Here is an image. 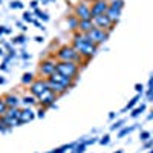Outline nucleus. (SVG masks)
Masks as SVG:
<instances>
[{
    "label": "nucleus",
    "mask_w": 153,
    "mask_h": 153,
    "mask_svg": "<svg viewBox=\"0 0 153 153\" xmlns=\"http://www.w3.org/2000/svg\"><path fill=\"white\" fill-rule=\"evenodd\" d=\"M72 46L78 51L80 55L86 60H91L95 52L98 51V45H95L92 40H89L87 35L80 32V31H76L74 34V40H72Z\"/></svg>",
    "instance_id": "1"
},
{
    "label": "nucleus",
    "mask_w": 153,
    "mask_h": 153,
    "mask_svg": "<svg viewBox=\"0 0 153 153\" xmlns=\"http://www.w3.org/2000/svg\"><path fill=\"white\" fill-rule=\"evenodd\" d=\"M55 58L58 61H74V63H80L83 61V57L80 55V52L76 51L74 46H61L57 52H55Z\"/></svg>",
    "instance_id": "2"
},
{
    "label": "nucleus",
    "mask_w": 153,
    "mask_h": 153,
    "mask_svg": "<svg viewBox=\"0 0 153 153\" xmlns=\"http://www.w3.org/2000/svg\"><path fill=\"white\" fill-rule=\"evenodd\" d=\"M57 72L75 80L80 72V66L78 63H74V61H57Z\"/></svg>",
    "instance_id": "3"
},
{
    "label": "nucleus",
    "mask_w": 153,
    "mask_h": 153,
    "mask_svg": "<svg viewBox=\"0 0 153 153\" xmlns=\"http://www.w3.org/2000/svg\"><path fill=\"white\" fill-rule=\"evenodd\" d=\"M29 87H31V89H29V91H31V95H34L35 98L42 97L45 92H48V91H49L48 78H38V80H35Z\"/></svg>",
    "instance_id": "4"
},
{
    "label": "nucleus",
    "mask_w": 153,
    "mask_h": 153,
    "mask_svg": "<svg viewBox=\"0 0 153 153\" xmlns=\"http://www.w3.org/2000/svg\"><path fill=\"white\" fill-rule=\"evenodd\" d=\"M75 16L80 20H92V11L89 2H78V5L75 6Z\"/></svg>",
    "instance_id": "5"
},
{
    "label": "nucleus",
    "mask_w": 153,
    "mask_h": 153,
    "mask_svg": "<svg viewBox=\"0 0 153 153\" xmlns=\"http://www.w3.org/2000/svg\"><path fill=\"white\" fill-rule=\"evenodd\" d=\"M89 40H92L95 45H101V43H104L107 38H109V32L104 31V29H100V28H94L91 32H87L86 34Z\"/></svg>",
    "instance_id": "6"
},
{
    "label": "nucleus",
    "mask_w": 153,
    "mask_h": 153,
    "mask_svg": "<svg viewBox=\"0 0 153 153\" xmlns=\"http://www.w3.org/2000/svg\"><path fill=\"white\" fill-rule=\"evenodd\" d=\"M94 25L95 28H100V29H104V31H112L113 28V22L110 20V17L107 14H101V16H95L94 19Z\"/></svg>",
    "instance_id": "7"
},
{
    "label": "nucleus",
    "mask_w": 153,
    "mask_h": 153,
    "mask_svg": "<svg viewBox=\"0 0 153 153\" xmlns=\"http://www.w3.org/2000/svg\"><path fill=\"white\" fill-rule=\"evenodd\" d=\"M40 74L45 76V78H49L54 72H57V61H52V60H45L40 63V68H38Z\"/></svg>",
    "instance_id": "8"
},
{
    "label": "nucleus",
    "mask_w": 153,
    "mask_h": 153,
    "mask_svg": "<svg viewBox=\"0 0 153 153\" xmlns=\"http://www.w3.org/2000/svg\"><path fill=\"white\" fill-rule=\"evenodd\" d=\"M91 11H92V19H94L95 16L106 14V12L109 11V2H107V0H97V2L92 3Z\"/></svg>",
    "instance_id": "9"
},
{
    "label": "nucleus",
    "mask_w": 153,
    "mask_h": 153,
    "mask_svg": "<svg viewBox=\"0 0 153 153\" xmlns=\"http://www.w3.org/2000/svg\"><path fill=\"white\" fill-rule=\"evenodd\" d=\"M48 80H52V81H55V83H60V84L65 86L66 89H69V87H72V86L75 84L74 78H71V76H66V75H63V74H60V72H54V74L48 78Z\"/></svg>",
    "instance_id": "10"
},
{
    "label": "nucleus",
    "mask_w": 153,
    "mask_h": 153,
    "mask_svg": "<svg viewBox=\"0 0 153 153\" xmlns=\"http://www.w3.org/2000/svg\"><path fill=\"white\" fill-rule=\"evenodd\" d=\"M37 100H38V103L42 104V107L48 109V107H52V106H54L55 100H57V95H55V94H54V92L49 89L48 92H45L42 97H38Z\"/></svg>",
    "instance_id": "11"
},
{
    "label": "nucleus",
    "mask_w": 153,
    "mask_h": 153,
    "mask_svg": "<svg viewBox=\"0 0 153 153\" xmlns=\"http://www.w3.org/2000/svg\"><path fill=\"white\" fill-rule=\"evenodd\" d=\"M48 86H49V89L52 91L55 95H63L68 89L63 86V84H60V83H55V81H52V80H48Z\"/></svg>",
    "instance_id": "12"
},
{
    "label": "nucleus",
    "mask_w": 153,
    "mask_h": 153,
    "mask_svg": "<svg viewBox=\"0 0 153 153\" xmlns=\"http://www.w3.org/2000/svg\"><path fill=\"white\" fill-rule=\"evenodd\" d=\"M5 117H6V118H8V120H9L12 124H14V121L20 120V117H22V110H20L19 107H9Z\"/></svg>",
    "instance_id": "13"
},
{
    "label": "nucleus",
    "mask_w": 153,
    "mask_h": 153,
    "mask_svg": "<svg viewBox=\"0 0 153 153\" xmlns=\"http://www.w3.org/2000/svg\"><path fill=\"white\" fill-rule=\"evenodd\" d=\"M94 28H95L94 20H80V26H78V31L80 32L87 34V32H91Z\"/></svg>",
    "instance_id": "14"
},
{
    "label": "nucleus",
    "mask_w": 153,
    "mask_h": 153,
    "mask_svg": "<svg viewBox=\"0 0 153 153\" xmlns=\"http://www.w3.org/2000/svg\"><path fill=\"white\" fill-rule=\"evenodd\" d=\"M5 101H6L8 107H19L20 103H22V100H20L17 95H14V94H8V95H5Z\"/></svg>",
    "instance_id": "15"
},
{
    "label": "nucleus",
    "mask_w": 153,
    "mask_h": 153,
    "mask_svg": "<svg viewBox=\"0 0 153 153\" xmlns=\"http://www.w3.org/2000/svg\"><path fill=\"white\" fill-rule=\"evenodd\" d=\"M35 117H37L35 112H32L29 107H26V109H23V110H22V117H20V120H23L25 123H29V121L34 120Z\"/></svg>",
    "instance_id": "16"
},
{
    "label": "nucleus",
    "mask_w": 153,
    "mask_h": 153,
    "mask_svg": "<svg viewBox=\"0 0 153 153\" xmlns=\"http://www.w3.org/2000/svg\"><path fill=\"white\" fill-rule=\"evenodd\" d=\"M68 25L72 31H78V26H80V19L76 16H69L68 17Z\"/></svg>",
    "instance_id": "17"
},
{
    "label": "nucleus",
    "mask_w": 153,
    "mask_h": 153,
    "mask_svg": "<svg viewBox=\"0 0 153 153\" xmlns=\"http://www.w3.org/2000/svg\"><path fill=\"white\" fill-rule=\"evenodd\" d=\"M106 14L110 17V20L115 23V22H117L118 19H120V16H121V9H113V8H110L109 6V11L106 12Z\"/></svg>",
    "instance_id": "18"
},
{
    "label": "nucleus",
    "mask_w": 153,
    "mask_h": 153,
    "mask_svg": "<svg viewBox=\"0 0 153 153\" xmlns=\"http://www.w3.org/2000/svg\"><path fill=\"white\" fill-rule=\"evenodd\" d=\"M34 81H35V80H34V74H32V72H25V74H23V76H22V83H23V84L31 86Z\"/></svg>",
    "instance_id": "19"
},
{
    "label": "nucleus",
    "mask_w": 153,
    "mask_h": 153,
    "mask_svg": "<svg viewBox=\"0 0 153 153\" xmlns=\"http://www.w3.org/2000/svg\"><path fill=\"white\" fill-rule=\"evenodd\" d=\"M22 103L25 104V106H34L35 103H37V98L34 97V95H28V97H25L23 100H22Z\"/></svg>",
    "instance_id": "20"
},
{
    "label": "nucleus",
    "mask_w": 153,
    "mask_h": 153,
    "mask_svg": "<svg viewBox=\"0 0 153 153\" xmlns=\"http://www.w3.org/2000/svg\"><path fill=\"white\" fill-rule=\"evenodd\" d=\"M109 6L113 9H123L124 8V0H110Z\"/></svg>",
    "instance_id": "21"
},
{
    "label": "nucleus",
    "mask_w": 153,
    "mask_h": 153,
    "mask_svg": "<svg viewBox=\"0 0 153 153\" xmlns=\"http://www.w3.org/2000/svg\"><path fill=\"white\" fill-rule=\"evenodd\" d=\"M144 110H146V104H141V106L136 107V109H132L130 117H132V118H136V117H139V113H143Z\"/></svg>",
    "instance_id": "22"
},
{
    "label": "nucleus",
    "mask_w": 153,
    "mask_h": 153,
    "mask_svg": "<svg viewBox=\"0 0 153 153\" xmlns=\"http://www.w3.org/2000/svg\"><path fill=\"white\" fill-rule=\"evenodd\" d=\"M34 14L37 16V19H40V20H43V22H48V20H49V16L46 14V12L40 11V9H38V8H37V9L34 11Z\"/></svg>",
    "instance_id": "23"
},
{
    "label": "nucleus",
    "mask_w": 153,
    "mask_h": 153,
    "mask_svg": "<svg viewBox=\"0 0 153 153\" xmlns=\"http://www.w3.org/2000/svg\"><path fill=\"white\" fill-rule=\"evenodd\" d=\"M8 104H6V101H5V98H0V117H3V115H6V112H8Z\"/></svg>",
    "instance_id": "24"
},
{
    "label": "nucleus",
    "mask_w": 153,
    "mask_h": 153,
    "mask_svg": "<svg viewBox=\"0 0 153 153\" xmlns=\"http://www.w3.org/2000/svg\"><path fill=\"white\" fill-rule=\"evenodd\" d=\"M25 43H26V37H25L23 34L12 38V45H25Z\"/></svg>",
    "instance_id": "25"
},
{
    "label": "nucleus",
    "mask_w": 153,
    "mask_h": 153,
    "mask_svg": "<svg viewBox=\"0 0 153 153\" xmlns=\"http://www.w3.org/2000/svg\"><path fill=\"white\" fill-rule=\"evenodd\" d=\"M139 98H141V97H139V95H136L135 98H132V100L129 101V104L126 106V109H124V110H132V109H133V107H135V106L138 104V101H139Z\"/></svg>",
    "instance_id": "26"
},
{
    "label": "nucleus",
    "mask_w": 153,
    "mask_h": 153,
    "mask_svg": "<svg viewBox=\"0 0 153 153\" xmlns=\"http://www.w3.org/2000/svg\"><path fill=\"white\" fill-rule=\"evenodd\" d=\"M135 127H136V126H130V127H124V129H123V130H121V132L118 133V138H124L126 135H129L130 132H133V130H135Z\"/></svg>",
    "instance_id": "27"
},
{
    "label": "nucleus",
    "mask_w": 153,
    "mask_h": 153,
    "mask_svg": "<svg viewBox=\"0 0 153 153\" xmlns=\"http://www.w3.org/2000/svg\"><path fill=\"white\" fill-rule=\"evenodd\" d=\"M34 11H25V14H23V20L25 22H28V23H32L34 22Z\"/></svg>",
    "instance_id": "28"
},
{
    "label": "nucleus",
    "mask_w": 153,
    "mask_h": 153,
    "mask_svg": "<svg viewBox=\"0 0 153 153\" xmlns=\"http://www.w3.org/2000/svg\"><path fill=\"white\" fill-rule=\"evenodd\" d=\"M84 150H86V143L83 141L81 144L78 143V144L74 147V152H72V153H84Z\"/></svg>",
    "instance_id": "29"
},
{
    "label": "nucleus",
    "mask_w": 153,
    "mask_h": 153,
    "mask_svg": "<svg viewBox=\"0 0 153 153\" xmlns=\"http://www.w3.org/2000/svg\"><path fill=\"white\" fill-rule=\"evenodd\" d=\"M76 144H69V146H63V147H60V149H55L54 152H51V153H65L66 150H69V149H74Z\"/></svg>",
    "instance_id": "30"
},
{
    "label": "nucleus",
    "mask_w": 153,
    "mask_h": 153,
    "mask_svg": "<svg viewBox=\"0 0 153 153\" xmlns=\"http://www.w3.org/2000/svg\"><path fill=\"white\" fill-rule=\"evenodd\" d=\"M123 124H124V120H120V121H117L113 126H110V130H117V129H121L123 127Z\"/></svg>",
    "instance_id": "31"
},
{
    "label": "nucleus",
    "mask_w": 153,
    "mask_h": 153,
    "mask_svg": "<svg viewBox=\"0 0 153 153\" xmlns=\"http://www.w3.org/2000/svg\"><path fill=\"white\" fill-rule=\"evenodd\" d=\"M109 143H110V135H104L103 138L100 139V144L101 146H107Z\"/></svg>",
    "instance_id": "32"
},
{
    "label": "nucleus",
    "mask_w": 153,
    "mask_h": 153,
    "mask_svg": "<svg viewBox=\"0 0 153 153\" xmlns=\"http://www.w3.org/2000/svg\"><path fill=\"white\" fill-rule=\"evenodd\" d=\"M9 6H11L12 9H17V8H19V9H22V8H23V3H22V2H17V0H14V2H11V5H9Z\"/></svg>",
    "instance_id": "33"
},
{
    "label": "nucleus",
    "mask_w": 153,
    "mask_h": 153,
    "mask_svg": "<svg viewBox=\"0 0 153 153\" xmlns=\"http://www.w3.org/2000/svg\"><path fill=\"white\" fill-rule=\"evenodd\" d=\"M149 138H150V133L149 132H141V135H139V139H141V141H149Z\"/></svg>",
    "instance_id": "34"
},
{
    "label": "nucleus",
    "mask_w": 153,
    "mask_h": 153,
    "mask_svg": "<svg viewBox=\"0 0 153 153\" xmlns=\"http://www.w3.org/2000/svg\"><path fill=\"white\" fill-rule=\"evenodd\" d=\"M45 112H46V109H45V107H42L40 110L37 112V117H38V118H43V117H45Z\"/></svg>",
    "instance_id": "35"
},
{
    "label": "nucleus",
    "mask_w": 153,
    "mask_h": 153,
    "mask_svg": "<svg viewBox=\"0 0 153 153\" xmlns=\"http://www.w3.org/2000/svg\"><path fill=\"white\" fill-rule=\"evenodd\" d=\"M37 8H38V0H32V2H31V9L35 11Z\"/></svg>",
    "instance_id": "36"
},
{
    "label": "nucleus",
    "mask_w": 153,
    "mask_h": 153,
    "mask_svg": "<svg viewBox=\"0 0 153 153\" xmlns=\"http://www.w3.org/2000/svg\"><path fill=\"white\" fill-rule=\"evenodd\" d=\"M143 84H135V91L138 92V94H143Z\"/></svg>",
    "instance_id": "37"
},
{
    "label": "nucleus",
    "mask_w": 153,
    "mask_h": 153,
    "mask_svg": "<svg viewBox=\"0 0 153 153\" xmlns=\"http://www.w3.org/2000/svg\"><path fill=\"white\" fill-rule=\"evenodd\" d=\"M152 147H153V139H149V141H146L144 149H152Z\"/></svg>",
    "instance_id": "38"
},
{
    "label": "nucleus",
    "mask_w": 153,
    "mask_h": 153,
    "mask_svg": "<svg viewBox=\"0 0 153 153\" xmlns=\"http://www.w3.org/2000/svg\"><path fill=\"white\" fill-rule=\"evenodd\" d=\"M22 57H23V58H29L31 55H29V54L26 52V51H22Z\"/></svg>",
    "instance_id": "39"
},
{
    "label": "nucleus",
    "mask_w": 153,
    "mask_h": 153,
    "mask_svg": "<svg viewBox=\"0 0 153 153\" xmlns=\"http://www.w3.org/2000/svg\"><path fill=\"white\" fill-rule=\"evenodd\" d=\"M35 42H37V43H42V42H43V37H40V35L35 37Z\"/></svg>",
    "instance_id": "40"
},
{
    "label": "nucleus",
    "mask_w": 153,
    "mask_h": 153,
    "mask_svg": "<svg viewBox=\"0 0 153 153\" xmlns=\"http://www.w3.org/2000/svg\"><path fill=\"white\" fill-rule=\"evenodd\" d=\"M11 28H3V34H11Z\"/></svg>",
    "instance_id": "41"
},
{
    "label": "nucleus",
    "mask_w": 153,
    "mask_h": 153,
    "mask_svg": "<svg viewBox=\"0 0 153 153\" xmlns=\"http://www.w3.org/2000/svg\"><path fill=\"white\" fill-rule=\"evenodd\" d=\"M6 83V78H5V76H2V75H0V84H5Z\"/></svg>",
    "instance_id": "42"
},
{
    "label": "nucleus",
    "mask_w": 153,
    "mask_h": 153,
    "mask_svg": "<svg viewBox=\"0 0 153 153\" xmlns=\"http://www.w3.org/2000/svg\"><path fill=\"white\" fill-rule=\"evenodd\" d=\"M0 69H2V71H6L8 68H6V63H3V65H0Z\"/></svg>",
    "instance_id": "43"
},
{
    "label": "nucleus",
    "mask_w": 153,
    "mask_h": 153,
    "mask_svg": "<svg viewBox=\"0 0 153 153\" xmlns=\"http://www.w3.org/2000/svg\"><path fill=\"white\" fill-rule=\"evenodd\" d=\"M109 118H110V120L115 118V112H110V113H109Z\"/></svg>",
    "instance_id": "44"
},
{
    "label": "nucleus",
    "mask_w": 153,
    "mask_h": 153,
    "mask_svg": "<svg viewBox=\"0 0 153 153\" xmlns=\"http://www.w3.org/2000/svg\"><path fill=\"white\" fill-rule=\"evenodd\" d=\"M5 129H6V127H5V126H3L2 123H0V130H5Z\"/></svg>",
    "instance_id": "45"
},
{
    "label": "nucleus",
    "mask_w": 153,
    "mask_h": 153,
    "mask_svg": "<svg viewBox=\"0 0 153 153\" xmlns=\"http://www.w3.org/2000/svg\"><path fill=\"white\" fill-rule=\"evenodd\" d=\"M152 118H153V112H152V113L149 115V118H147V120H152Z\"/></svg>",
    "instance_id": "46"
},
{
    "label": "nucleus",
    "mask_w": 153,
    "mask_h": 153,
    "mask_svg": "<svg viewBox=\"0 0 153 153\" xmlns=\"http://www.w3.org/2000/svg\"><path fill=\"white\" fill-rule=\"evenodd\" d=\"M86 2H97V0H86Z\"/></svg>",
    "instance_id": "47"
},
{
    "label": "nucleus",
    "mask_w": 153,
    "mask_h": 153,
    "mask_svg": "<svg viewBox=\"0 0 153 153\" xmlns=\"http://www.w3.org/2000/svg\"><path fill=\"white\" fill-rule=\"evenodd\" d=\"M115 153H123V150H118V152H115Z\"/></svg>",
    "instance_id": "48"
},
{
    "label": "nucleus",
    "mask_w": 153,
    "mask_h": 153,
    "mask_svg": "<svg viewBox=\"0 0 153 153\" xmlns=\"http://www.w3.org/2000/svg\"><path fill=\"white\" fill-rule=\"evenodd\" d=\"M149 153H153V147H152V150H150V152H149Z\"/></svg>",
    "instance_id": "49"
},
{
    "label": "nucleus",
    "mask_w": 153,
    "mask_h": 153,
    "mask_svg": "<svg viewBox=\"0 0 153 153\" xmlns=\"http://www.w3.org/2000/svg\"><path fill=\"white\" fill-rule=\"evenodd\" d=\"M2 54H3V52H2V49H0V55H2Z\"/></svg>",
    "instance_id": "50"
},
{
    "label": "nucleus",
    "mask_w": 153,
    "mask_h": 153,
    "mask_svg": "<svg viewBox=\"0 0 153 153\" xmlns=\"http://www.w3.org/2000/svg\"><path fill=\"white\" fill-rule=\"evenodd\" d=\"M0 2H2V0H0Z\"/></svg>",
    "instance_id": "51"
}]
</instances>
